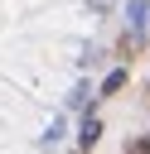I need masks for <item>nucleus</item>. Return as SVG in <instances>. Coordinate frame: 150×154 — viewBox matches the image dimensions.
<instances>
[{
  "instance_id": "nucleus-1",
  "label": "nucleus",
  "mask_w": 150,
  "mask_h": 154,
  "mask_svg": "<svg viewBox=\"0 0 150 154\" xmlns=\"http://www.w3.org/2000/svg\"><path fill=\"white\" fill-rule=\"evenodd\" d=\"M97 135H102V125H97V120H82V135H77V144H82V149H92V144H97Z\"/></svg>"
},
{
  "instance_id": "nucleus-2",
  "label": "nucleus",
  "mask_w": 150,
  "mask_h": 154,
  "mask_svg": "<svg viewBox=\"0 0 150 154\" xmlns=\"http://www.w3.org/2000/svg\"><path fill=\"white\" fill-rule=\"evenodd\" d=\"M121 87H126V72H121V67H116V72H111V77H106V82H102V91H121Z\"/></svg>"
}]
</instances>
